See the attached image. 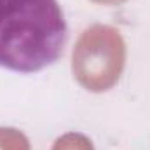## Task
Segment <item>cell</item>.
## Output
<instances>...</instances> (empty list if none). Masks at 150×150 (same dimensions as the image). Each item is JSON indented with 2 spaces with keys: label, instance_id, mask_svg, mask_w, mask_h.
<instances>
[{
  "label": "cell",
  "instance_id": "3957f363",
  "mask_svg": "<svg viewBox=\"0 0 150 150\" xmlns=\"http://www.w3.org/2000/svg\"><path fill=\"white\" fill-rule=\"evenodd\" d=\"M0 150H30V142L19 129L0 127Z\"/></svg>",
  "mask_w": 150,
  "mask_h": 150
},
{
  "label": "cell",
  "instance_id": "7a4b0ae2",
  "mask_svg": "<svg viewBox=\"0 0 150 150\" xmlns=\"http://www.w3.org/2000/svg\"><path fill=\"white\" fill-rule=\"evenodd\" d=\"M126 65V44L119 30L93 25L82 32L72 52L75 80L91 93H105L119 82Z\"/></svg>",
  "mask_w": 150,
  "mask_h": 150
},
{
  "label": "cell",
  "instance_id": "277c9868",
  "mask_svg": "<svg viewBox=\"0 0 150 150\" xmlns=\"http://www.w3.org/2000/svg\"><path fill=\"white\" fill-rule=\"evenodd\" d=\"M52 150H94V147L87 136L80 133H67L54 142Z\"/></svg>",
  "mask_w": 150,
  "mask_h": 150
},
{
  "label": "cell",
  "instance_id": "6da1fadb",
  "mask_svg": "<svg viewBox=\"0 0 150 150\" xmlns=\"http://www.w3.org/2000/svg\"><path fill=\"white\" fill-rule=\"evenodd\" d=\"M67 42L58 0H0V67L33 74L52 65Z\"/></svg>",
  "mask_w": 150,
  "mask_h": 150
},
{
  "label": "cell",
  "instance_id": "5b68a950",
  "mask_svg": "<svg viewBox=\"0 0 150 150\" xmlns=\"http://www.w3.org/2000/svg\"><path fill=\"white\" fill-rule=\"evenodd\" d=\"M93 4H100V5H119V4H124L127 0H91Z\"/></svg>",
  "mask_w": 150,
  "mask_h": 150
}]
</instances>
